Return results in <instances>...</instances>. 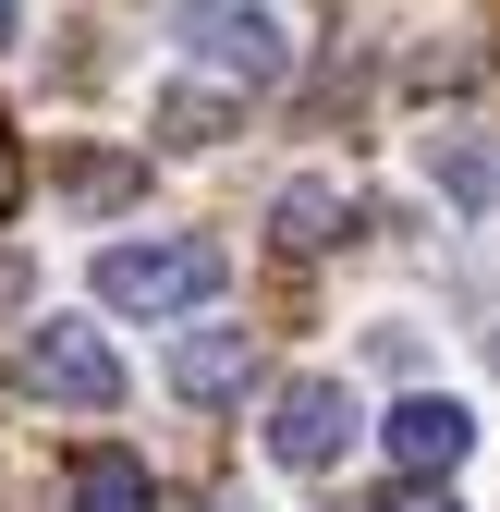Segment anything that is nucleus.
I'll use <instances>...</instances> for the list:
<instances>
[{"instance_id": "nucleus-5", "label": "nucleus", "mask_w": 500, "mask_h": 512, "mask_svg": "<svg viewBox=\"0 0 500 512\" xmlns=\"http://www.w3.org/2000/svg\"><path fill=\"white\" fill-rule=\"evenodd\" d=\"M379 439H391V464H403V476H452V464L476 452V415H464L452 391H403Z\"/></svg>"}, {"instance_id": "nucleus-7", "label": "nucleus", "mask_w": 500, "mask_h": 512, "mask_svg": "<svg viewBox=\"0 0 500 512\" xmlns=\"http://www.w3.org/2000/svg\"><path fill=\"white\" fill-rule=\"evenodd\" d=\"M427 171L452 183V208H488V196H500V147H488V122H440V135H427Z\"/></svg>"}, {"instance_id": "nucleus-1", "label": "nucleus", "mask_w": 500, "mask_h": 512, "mask_svg": "<svg viewBox=\"0 0 500 512\" xmlns=\"http://www.w3.org/2000/svg\"><path fill=\"white\" fill-rule=\"evenodd\" d=\"M220 281H232V256L208 232H147V244H110L98 256V305H122V317H183V305H208Z\"/></svg>"}, {"instance_id": "nucleus-12", "label": "nucleus", "mask_w": 500, "mask_h": 512, "mask_svg": "<svg viewBox=\"0 0 500 512\" xmlns=\"http://www.w3.org/2000/svg\"><path fill=\"white\" fill-rule=\"evenodd\" d=\"M13 25H25V0H0V49H13Z\"/></svg>"}, {"instance_id": "nucleus-10", "label": "nucleus", "mask_w": 500, "mask_h": 512, "mask_svg": "<svg viewBox=\"0 0 500 512\" xmlns=\"http://www.w3.org/2000/svg\"><path fill=\"white\" fill-rule=\"evenodd\" d=\"M220 122H232V98H220V86H171V98H159V135H183V147H208Z\"/></svg>"}, {"instance_id": "nucleus-8", "label": "nucleus", "mask_w": 500, "mask_h": 512, "mask_svg": "<svg viewBox=\"0 0 500 512\" xmlns=\"http://www.w3.org/2000/svg\"><path fill=\"white\" fill-rule=\"evenodd\" d=\"M74 512H159V476L98 439V452H74Z\"/></svg>"}, {"instance_id": "nucleus-11", "label": "nucleus", "mask_w": 500, "mask_h": 512, "mask_svg": "<svg viewBox=\"0 0 500 512\" xmlns=\"http://www.w3.org/2000/svg\"><path fill=\"white\" fill-rule=\"evenodd\" d=\"M379 512H452V488H440V476H403V488H391Z\"/></svg>"}, {"instance_id": "nucleus-9", "label": "nucleus", "mask_w": 500, "mask_h": 512, "mask_svg": "<svg viewBox=\"0 0 500 512\" xmlns=\"http://www.w3.org/2000/svg\"><path fill=\"white\" fill-rule=\"evenodd\" d=\"M269 232H281V256H330L342 244V183H281V208H269Z\"/></svg>"}, {"instance_id": "nucleus-2", "label": "nucleus", "mask_w": 500, "mask_h": 512, "mask_svg": "<svg viewBox=\"0 0 500 512\" xmlns=\"http://www.w3.org/2000/svg\"><path fill=\"white\" fill-rule=\"evenodd\" d=\"M171 37L196 49V61H208L220 86H244V98L293 74V37H281V25L257 13V0H171Z\"/></svg>"}, {"instance_id": "nucleus-3", "label": "nucleus", "mask_w": 500, "mask_h": 512, "mask_svg": "<svg viewBox=\"0 0 500 512\" xmlns=\"http://www.w3.org/2000/svg\"><path fill=\"white\" fill-rule=\"evenodd\" d=\"M25 391L37 403H74V415H110L122 403V354L86 330V317H37V330H25Z\"/></svg>"}, {"instance_id": "nucleus-6", "label": "nucleus", "mask_w": 500, "mask_h": 512, "mask_svg": "<svg viewBox=\"0 0 500 512\" xmlns=\"http://www.w3.org/2000/svg\"><path fill=\"white\" fill-rule=\"evenodd\" d=\"M244 378H257V330H196V342L171 354V391L183 403H232Z\"/></svg>"}, {"instance_id": "nucleus-13", "label": "nucleus", "mask_w": 500, "mask_h": 512, "mask_svg": "<svg viewBox=\"0 0 500 512\" xmlns=\"http://www.w3.org/2000/svg\"><path fill=\"white\" fill-rule=\"evenodd\" d=\"M0 208H13V159H0Z\"/></svg>"}, {"instance_id": "nucleus-4", "label": "nucleus", "mask_w": 500, "mask_h": 512, "mask_svg": "<svg viewBox=\"0 0 500 512\" xmlns=\"http://www.w3.org/2000/svg\"><path fill=\"white\" fill-rule=\"evenodd\" d=\"M269 452H281L293 476H330V464L354 452V391H342V378H293V391L269 403Z\"/></svg>"}]
</instances>
